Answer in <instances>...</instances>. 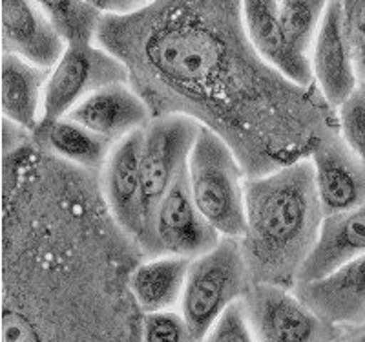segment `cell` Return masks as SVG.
I'll return each instance as SVG.
<instances>
[{
  "mask_svg": "<svg viewBox=\"0 0 365 342\" xmlns=\"http://www.w3.org/2000/svg\"><path fill=\"white\" fill-rule=\"evenodd\" d=\"M96 42L126 64L130 81L190 99L285 79L254 51L241 0H158L132 15L101 19Z\"/></svg>",
  "mask_w": 365,
  "mask_h": 342,
  "instance_id": "obj_1",
  "label": "cell"
},
{
  "mask_svg": "<svg viewBox=\"0 0 365 342\" xmlns=\"http://www.w3.org/2000/svg\"><path fill=\"white\" fill-rule=\"evenodd\" d=\"M247 227L240 238L254 282L294 288L324 223L311 159L245 183Z\"/></svg>",
  "mask_w": 365,
  "mask_h": 342,
  "instance_id": "obj_2",
  "label": "cell"
},
{
  "mask_svg": "<svg viewBox=\"0 0 365 342\" xmlns=\"http://www.w3.org/2000/svg\"><path fill=\"white\" fill-rule=\"evenodd\" d=\"M197 209L221 238L240 240L247 227L245 185L232 149L216 130L201 125L187 165Z\"/></svg>",
  "mask_w": 365,
  "mask_h": 342,
  "instance_id": "obj_3",
  "label": "cell"
},
{
  "mask_svg": "<svg viewBox=\"0 0 365 342\" xmlns=\"http://www.w3.org/2000/svg\"><path fill=\"white\" fill-rule=\"evenodd\" d=\"M247 273L245 255L236 238H221L217 246L192 258L179 308L195 342L203 341L221 315L243 298Z\"/></svg>",
  "mask_w": 365,
  "mask_h": 342,
  "instance_id": "obj_4",
  "label": "cell"
},
{
  "mask_svg": "<svg viewBox=\"0 0 365 342\" xmlns=\"http://www.w3.org/2000/svg\"><path fill=\"white\" fill-rule=\"evenodd\" d=\"M115 83H130V71L120 59L96 41L68 42L48 76L41 126L63 119L91 94Z\"/></svg>",
  "mask_w": 365,
  "mask_h": 342,
  "instance_id": "obj_5",
  "label": "cell"
},
{
  "mask_svg": "<svg viewBox=\"0 0 365 342\" xmlns=\"http://www.w3.org/2000/svg\"><path fill=\"white\" fill-rule=\"evenodd\" d=\"M200 123L190 116L166 114L154 117L143 132L141 178H143V220L146 240L150 223L166 191L172 187L188 165L192 145L200 132Z\"/></svg>",
  "mask_w": 365,
  "mask_h": 342,
  "instance_id": "obj_6",
  "label": "cell"
},
{
  "mask_svg": "<svg viewBox=\"0 0 365 342\" xmlns=\"http://www.w3.org/2000/svg\"><path fill=\"white\" fill-rule=\"evenodd\" d=\"M247 318L256 342H332V326L319 321L294 293L254 282L243 295Z\"/></svg>",
  "mask_w": 365,
  "mask_h": 342,
  "instance_id": "obj_7",
  "label": "cell"
},
{
  "mask_svg": "<svg viewBox=\"0 0 365 342\" xmlns=\"http://www.w3.org/2000/svg\"><path fill=\"white\" fill-rule=\"evenodd\" d=\"M221 240L216 229L205 220L192 198L187 169L166 191L155 211L146 247L154 255H178L195 258L217 246Z\"/></svg>",
  "mask_w": 365,
  "mask_h": 342,
  "instance_id": "obj_8",
  "label": "cell"
},
{
  "mask_svg": "<svg viewBox=\"0 0 365 342\" xmlns=\"http://www.w3.org/2000/svg\"><path fill=\"white\" fill-rule=\"evenodd\" d=\"M294 295L332 328H361L365 324V255L319 278L298 282Z\"/></svg>",
  "mask_w": 365,
  "mask_h": 342,
  "instance_id": "obj_9",
  "label": "cell"
},
{
  "mask_svg": "<svg viewBox=\"0 0 365 342\" xmlns=\"http://www.w3.org/2000/svg\"><path fill=\"white\" fill-rule=\"evenodd\" d=\"M311 64L319 92L329 105L340 106L360 84L356 61L345 35L338 0H329L312 46Z\"/></svg>",
  "mask_w": 365,
  "mask_h": 342,
  "instance_id": "obj_10",
  "label": "cell"
},
{
  "mask_svg": "<svg viewBox=\"0 0 365 342\" xmlns=\"http://www.w3.org/2000/svg\"><path fill=\"white\" fill-rule=\"evenodd\" d=\"M68 41L35 0H2V54H17L51 70Z\"/></svg>",
  "mask_w": 365,
  "mask_h": 342,
  "instance_id": "obj_11",
  "label": "cell"
},
{
  "mask_svg": "<svg viewBox=\"0 0 365 342\" xmlns=\"http://www.w3.org/2000/svg\"><path fill=\"white\" fill-rule=\"evenodd\" d=\"M143 132L145 129L115 143L104 163V194L110 211L126 233L141 240L145 234L141 178Z\"/></svg>",
  "mask_w": 365,
  "mask_h": 342,
  "instance_id": "obj_12",
  "label": "cell"
},
{
  "mask_svg": "<svg viewBox=\"0 0 365 342\" xmlns=\"http://www.w3.org/2000/svg\"><path fill=\"white\" fill-rule=\"evenodd\" d=\"M66 117L115 145L137 130L146 129L150 109L128 83H115L91 94Z\"/></svg>",
  "mask_w": 365,
  "mask_h": 342,
  "instance_id": "obj_13",
  "label": "cell"
},
{
  "mask_svg": "<svg viewBox=\"0 0 365 342\" xmlns=\"http://www.w3.org/2000/svg\"><path fill=\"white\" fill-rule=\"evenodd\" d=\"M243 26L254 51L298 88H307L314 81L311 61L299 59L287 44L279 22L278 0H241Z\"/></svg>",
  "mask_w": 365,
  "mask_h": 342,
  "instance_id": "obj_14",
  "label": "cell"
},
{
  "mask_svg": "<svg viewBox=\"0 0 365 342\" xmlns=\"http://www.w3.org/2000/svg\"><path fill=\"white\" fill-rule=\"evenodd\" d=\"M311 161L325 216L365 203V163L349 151L344 141L319 143Z\"/></svg>",
  "mask_w": 365,
  "mask_h": 342,
  "instance_id": "obj_15",
  "label": "cell"
},
{
  "mask_svg": "<svg viewBox=\"0 0 365 342\" xmlns=\"http://www.w3.org/2000/svg\"><path fill=\"white\" fill-rule=\"evenodd\" d=\"M365 255V203L324 218L318 240L307 256L298 282L319 278L341 263ZM296 282V284H298Z\"/></svg>",
  "mask_w": 365,
  "mask_h": 342,
  "instance_id": "obj_16",
  "label": "cell"
},
{
  "mask_svg": "<svg viewBox=\"0 0 365 342\" xmlns=\"http://www.w3.org/2000/svg\"><path fill=\"white\" fill-rule=\"evenodd\" d=\"M0 105L4 119L24 130H37L42 123L44 92L50 70L29 63L17 54H2Z\"/></svg>",
  "mask_w": 365,
  "mask_h": 342,
  "instance_id": "obj_17",
  "label": "cell"
},
{
  "mask_svg": "<svg viewBox=\"0 0 365 342\" xmlns=\"http://www.w3.org/2000/svg\"><path fill=\"white\" fill-rule=\"evenodd\" d=\"M192 258L159 255L135 267L130 276V289L145 313L170 311L181 304Z\"/></svg>",
  "mask_w": 365,
  "mask_h": 342,
  "instance_id": "obj_18",
  "label": "cell"
},
{
  "mask_svg": "<svg viewBox=\"0 0 365 342\" xmlns=\"http://www.w3.org/2000/svg\"><path fill=\"white\" fill-rule=\"evenodd\" d=\"M41 130L44 134V141L55 154L83 167L93 169L106 163L113 146L86 126L71 121L70 117L42 125Z\"/></svg>",
  "mask_w": 365,
  "mask_h": 342,
  "instance_id": "obj_19",
  "label": "cell"
},
{
  "mask_svg": "<svg viewBox=\"0 0 365 342\" xmlns=\"http://www.w3.org/2000/svg\"><path fill=\"white\" fill-rule=\"evenodd\" d=\"M327 6L329 0H278L279 22L287 44L303 61H311Z\"/></svg>",
  "mask_w": 365,
  "mask_h": 342,
  "instance_id": "obj_20",
  "label": "cell"
},
{
  "mask_svg": "<svg viewBox=\"0 0 365 342\" xmlns=\"http://www.w3.org/2000/svg\"><path fill=\"white\" fill-rule=\"evenodd\" d=\"M68 42L96 41L103 15L86 0H35Z\"/></svg>",
  "mask_w": 365,
  "mask_h": 342,
  "instance_id": "obj_21",
  "label": "cell"
},
{
  "mask_svg": "<svg viewBox=\"0 0 365 342\" xmlns=\"http://www.w3.org/2000/svg\"><path fill=\"white\" fill-rule=\"evenodd\" d=\"M341 141L365 163V81H360L354 92L338 106Z\"/></svg>",
  "mask_w": 365,
  "mask_h": 342,
  "instance_id": "obj_22",
  "label": "cell"
},
{
  "mask_svg": "<svg viewBox=\"0 0 365 342\" xmlns=\"http://www.w3.org/2000/svg\"><path fill=\"white\" fill-rule=\"evenodd\" d=\"M143 342H195L181 313L158 311L146 313L143 324Z\"/></svg>",
  "mask_w": 365,
  "mask_h": 342,
  "instance_id": "obj_23",
  "label": "cell"
},
{
  "mask_svg": "<svg viewBox=\"0 0 365 342\" xmlns=\"http://www.w3.org/2000/svg\"><path fill=\"white\" fill-rule=\"evenodd\" d=\"M360 81H365V0H338Z\"/></svg>",
  "mask_w": 365,
  "mask_h": 342,
  "instance_id": "obj_24",
  "label": "cell"
},
{
  "mask_svg": "<svg viewBox=\"0 0 365 342\" xmlns=\"http://www.w3.org/2000/svg\"><path fill=\"white\" fill-rule=\"evenodd\" d=\"M201 342H256L249 318H247L243 298L234 302L230 308L220 317V321L212 326Z\"/></svg>",
  "mask_w": 365,
  "mask_h": 342,
  "instance_id": "obj_25",
  "label": "cell"
},
{
  "mask_svg": "<svg viewBox=\"0 0 365 342\" xmlns=\"http://www.w3.org/2000/svg\"><path fill=\"white\" fill-rule=\"evenodd\" d=\"M86 2L103 17H108V15L125 17V15H132V13L148 8L158 0H86Z\"/></svg>",
  "mask_w": 365,
  "mask_h": 342,
  "instance_id": "obj_26",
  "label": "cell"
},
{
  "mask_svg": "<svg viewBox=\"0 0 365 342\" xmlns=\"http://www.w3.org/2000/svg\"><path fill=\"white\" fill-rule=\"evenodd\" d=\"M338 342H365V330H361L360 333H354L351 337H345Z\"/></svg>",
  "mask_w": 365,
  "mask_h": 342,
  "instance_id": "obj_27",
  "label": "cell"
}]
</instances>
